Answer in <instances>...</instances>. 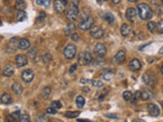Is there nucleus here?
I'll use <instances>...</instances> for the list:
<instances>
[{
	"label": "nucleus",
	"instance_id": "nucleus-4",
	"mask_svg": "<svg viewBox=\"0 0 163 122\" xmlns=\"http://www.w3.org/2000/svg\"><path fill=\"white\" fill-rule=\"evenodd\" d=\"M63 55L67 59H73L75 58V56L77 55V47L73 44H69L63 50Z\"/></svg>",
	"mask_w": 163,
	"mask_h": 122
},
{
	"label": "nucleus",
	"instance_id": "nucleus-19",
	"mask_svg": "<svg viewBox=\"0 0 163 122\" xmlns=\"http://www.w3.org/2000/svg\"><path fill=\"white\" fill-rule=\"evenodd\" d=\"M103 19H104L105 21H107V23H110V25L114 23V21H115L114 15H113L111 12H105L104 14H103Z\"/></svg>",
	"mask_w": 163,
	"mask_h": 122
},
{
	"label": "nucleus",
	"instance_id": "nucleus-22",
	"mask_svg": "<svg viewBox=\"0 0 163 122\" xmlns=\"http://www.w3.org/2000/svg\"><path fill=\"white\" fill-rule=\"evenodd\" d=\"M75 25L73 23H69L68 25L65 27V29H64V33H65V35H71V34H73L75 33Z\"/></svg>",
	"mask_w": 163,
	"mask_h": 122
},
{
	"label": "nucleus",
	"instance_id": "nucleus-49",
	"mask_svg": "<svg viewBox=\"0 0 163 122\" xmlns=\"http://www.w3.org/2000/svg\"><path fill=\"white\" fill-rule=\"evenodd\" d=\"M83 91L86 92V93H90V89H89V88H87V87H84V88H83Z\"/></svg>",
	"mask_w": 163,
	"mask_h": 122
},
{
	"label": "nucleus",
	"instance_id": "nucleus-61",
	"mask_svg": "<svg viewBox=\"0 0 163 122\" xmlns=\"http://www.w3.org/2000/svg\"><path fill=\"white\" fill-rule=\"evenodd\" d=\"M0 25H1V21H0Z\"/></svg>",
	"mask_w": 163,
	"mask_h": 122
},
{
	"label": "nucleus",
	"instance_id": "nucleus-6",
	"mask_svg": "<svg viewBox=\"0 0 163 122\" xmlns=\"http://www.w3.org/2000/svg\"><path fill=\"white\" fill-rule=\"evenodd\" d=\"M106 52H107V50H106V47H105L104 44L97 43L96 45H95V47H94V53L96 54L98 57L103 58L105 55H106Z\"/></svg>",
	"mask_w": 163,
	"mask_h": 122
},
{
	"label": "nucleus",
	"instance_id": "nucleus-59",
	"mask_svg": "<svg viewBox=\"0 0 163 122\" xmlns=\"http://www.w3.org/2000/svg\"><path fill=\"white\" fill-rule=\"evenodd\" d=\"M162 4H163V0H162Z\"/></svg>",
	"mask_w": 163,
	"mask_h": 122
},
{
	"label": "nucleus",
	"instance_id": "nucleus-39",
	"mask_svg": "<svg viewBox=\"0 0 163 122\" xmlns=\"http://www.w3.org/2000/svg\"><path fill=\"white\" fill-rule=\"evenodd\" d=\"M90 83L95 88H102L103 87V83L101 81H91Z\"/></svg>",
	"mask_w": 163,
	"mask_h": 122
},
{
	"label": "nucleus",
	"instance_id": "nucleus-41",
	"mask_svg": "<svg viewBox=\"0 0 163 122\" xmlns=\"http://www.w3.org/2000/svg\"><path fill=\"white\" fill-rule=\"evenodd\" d=\"M46 112L48 114H56L57 113V110L56 109H54L53 107H48L46 109Z\"/></svg>",
	"mask_w": 163,
	"mask_h": 122
},
{
	"label": "nucleus",
	"instance_id": "nucleus-36",
	"mask_svg": "<svg viewBox=\"0 0 163 122\" xmlns=\"http://www.w3.org/2000/svg\"><path fill=\"white\" fill-rule=\"evenodd\" d=\"M19 122H31V119H30V116L28 114H21L19 115Z\"/></svg>",
	"mask_w": 163,
	"mask_h": 122
},
{
	"label": "nucleus",
	"instance_id": "nucleus-13",
	"mask_svg": "<svg viewBox=\"0 0 163 122\" xmlns=\"http://www.w3.org/2000/svg\"><path fill=\"white\" fill-rule=\"evenodd\" d=\"M15 65L11 64V63H7V64L4 66V68H3V75L9 77L15 73Z\"/></svg>",
	"mask_w": 163,
	"mask_h": 122
},
{
	"label": "nucleus",
	"instance_id": "nucleus-7",
	"mask_svg": "<svg viewBox=\"0 0 163 122\" xmlns=\"http://www.w3.org/2000/svg\"><path fill=\"white\" fill-rule=\"evenodd\" d=\"M90 33L94 39H101L104 36V31L98 26H93L90 29Z\"/></svg>",
	"mask_w": 163,
	"mask_h": 122
},
{
	"label": "nucleus",
	"instance_id": "nucleus-3",
	"mask_svg": "<svg viewBox=\"0 0 163 122\" xmlns=\"http://www.w3.org/2000/svg\"><path fill=\"white\" fill-rule=\"evenodd\" d=\"M79 65H89L90 63H92L93 61V57H92V54L89 53V52L85 51V52H82V53L79 54Z\"/></svg>",
	"mask_w": 163,
	"mask_h": 122
},
{
	"label": "nucleus",
	"instance_id": "nucleus-18",
	"mask_svg": "<svg viewBox=\"0 0 163 122\" xmlns=\"http://www.w3.org/2000/svg\"><path fill=\"white\" fill-rule=\"evenodd\" d=\"M17 38H11L8 42V52H15L17 50Z\"/></svg>",
	"mask_w": 163,
	"mask_h": 122
},
{
	"label": "nucleus",
	"instance_id": "nucleus-10",
	"mask_svg": "<svg viewBox=\"0 0 163 122\" xmlns=\"http://www.w3.org/2000/svg\"><path fill=\"white\" fill-rule=\"evenodd\" d=\"M34 77H35V74L32 69H26L21 72V79L25 83H31L34 79Z\"/></svg>",
	"mask_w": 163,
	"mask_h": 122
},
{
	"label": "nucleus",
	"instance_id": "nucleus-53",
	"mask_svg": "<svg viewBox=\"0 0 163 122\" xmlns=\"http://www.w3.org/2000/svg\"><path fill=\"white\" fill-rule=\"evenodd\" d=\"M159 53H160V54H163V47L160 48V50H159Z\"/></svg>",
	"mask_w": 163,
	"mask_h": 122
},
{
	"label": "nucleus",
	"instance_id": "nucleus-60",
	"mask_svg": "<svg viewBox=\"0 0 163 122\" xmlns=\"http://www.w3.org/2000/svg\"><path fill=\"white\" fill-rule=\"evenodd\" d=\"M5 1H8V0H5Z\"/></svg>",
	"mask_w": 163,
	"mask_h": 122
},
{
	"label": "nucleus",
	"instance_id": "nucleus-31",
	"mask_svg": "<svg viewBox=\"0 0 163 122\" xmlns=\"http://www.w3.org/2000/svg\"><path fill=\"white\" fill-rule=\"evenodd\" d=\"M27 17V13H26L25 10H21L17 12V21H23Z\"/></svg>",
	"mask_w": 163,
	"mask_h": 122
},
{
	"label": "nucleus",
	"instance_id": "nucleus-25",
	"mask_svg": "<svg viewBox=\"0 0 163 122\" xmlns=\"http://www.w3.org/2000/svg\"><path fill=\"white\" fill-rule=\"evenodd\" d=\"M26 7H27V4H26L25 0H17V1H15V8L19 11L25 10Z\"/></svg>",
	"mask_w": 163,
	"mask_h": 122
},
{
	"label": "nucleus",
	"instance_id": "nucleus-48",
	"mask_svg": "<svg viewBox=\"0 0 163 122\" xmlns=\"http://www.w3.org/2000/svg\"><path fill=\"white\" fill-rule=\"evenodd\" d=\"M79 81H81V83H91V81H88V79H82Z\"/></svg>",
	"mask_w": 163,
	"mask_h": 122
},
{
	"label": "nucleus",
	"instance_id": "nucleus-20",
	"mask_svg": "<svg viewBox=\"0 0 163 122\" xmlns=\"http://www.w3.org/2000/svg\"><path fill=\"white\" fill-rule=\"evenodd\" d=\"M0 100H1V102H2L3 104H11L12 103V98H11V96L7 93L2 94L1 97H0Z\"/></svg>",
	"mask_w": 163,
	"mask_h": 122
},
{
	"label": "nucleus",
	"instance_id": "nucleus-50",
	"mask_svg": "<svg viewBox=\"0 0 163 122\" xmlns=\"http://www.w3.org/2000/svg\"><path fill=\"white\" fill-rule=\"evenodd\" d=\"M77 122H91L90 120H85V119H77Z\"/></svg>",
	"mask_w": 163,
	"mask_h": 122
},
{
	"label": "nucleus",
	"instance_id": "nucleus-12",
	"mask_svg": "<svg viewBox=\"0 0 163 122\" xmlns=\"http://www.w3.org/2000/svg\"><path fill=\"white\" fill-rule=\"evenodd\" d=\"M15 64L17 67H23L28 64V57L23 54H19L15 57Z\"/></svg>",
	"mask_w": 163,
	"mask_h": 122
},
{
	"label": "nucleus",
	"instance_id": "nucleus-44",
	"mask_svg": "<svg viewBox=\"0 0 163 122\" xmlns=\"http://www.w3.org/2000/svg\"><path fill=\"white\" fill-rule=\"evenodd\" d=\"M105 117L111 118V119H117L118 115H116V114H105Z\"/></svg>",
	"mask_w": 163,
	"mask_h": 122
},
{
	"label": "nucleus",
	"instance_id": "nucleus-45",
	"mask_svg": "<svg viewBox=\"0 0 163 122\" xmlns=\"http://www.w3.org/2000/svg\"><path fill=\"white\" fill-rule=\"evenodd\" d=\"M45 17H46V14H45V12H43V11H42V12L40 13V15H39V17H38V19H37V21H42L43 19H45Z\"/></svg>",
	"mask_w": 163,
	"mask_h": 122
},
{
	"label": "nucleus",
	"instance_id": "nucleus-26",
	"mask_svg": "<svg viewBox=\"0 0 163 122\" xmlns=\"http://www.w3.org/2000/svg\"><path fill=\"white\" fill-rule=\"evenodd\" d=\"M75 103H77V106L79 109H82V108L85 106V103H86V100L83 96H77V99H75Z\"/></svg>",
	"mask_w": 163,
	"mask_h": 122
},
{
	"label": "nucleus",
	"instance_id": "nucleus-21",
	"mask_svg": "<svg viewBox=\"0 0 163 122\" xmlns=\"http://www.w3.org/2000/svg\"><path fill=\"white\" fill-rule=\"evenodd\" d=\"M152 97V92L150 90H144V91L141 92V99L144 100V101H148Z\"/></svg>",
	"mask_w": 163,
	"mask_h": 122
},
{
	"label": "nucleus",
	"instance_id": "nucleus-16",
	"mask_svg": "<svg viewBox=\"0 0 163 122\" xmlns=\"http://www.w3.org/2000/svg\"><path fill=\"white\" fill-rule=\"evenodd\" d=\"M30 47H31V43H30V41L28 39L23 38V39L19 40V43H17V48H19V49L27 50V49H29Z\"/></svg>",
	"mask_w": 163,
	"mask_h": 122
},
{
	"label": "nucleus",
	"instance_id": "nucleus-11",
	"mask_svg": "<svg viewBox=\"0 0 163 122\" xmlns=\"http://www.w3.org/2000/svg\"><path fill=\"white\" fill-rule=\"evenodd\" d=\"M137 15H138V12L135 8L133 7H130V8L126 9V17L128 21H130L131 23H135L137 19Z\"/></svg>",
	"mask_w": 163,
	"mask_h": 122
},
{
	"label": "nucleus",
	"instance_id": "nucleus-55",
	"mask_svg": "<svg viewBox=\"0 0 163 122\" xmlns=\"http://www.w3.org/2000/svg\"><path fill=\"white\" fill-rule=\"evenodd\" d=\"M135 122H145V121H143V120H141V119H139V120H136Z\"/></svg>",
	"mask_w": 163,
	"mask_h": 122
},
{
	"label": "nucleus",
	"instance_id": "nucleus-38",
	"mask_svg": "<svg viewBox=\"0 0 163 122\" xmlns=\"http://www.w3.org/2000/svg\"><path fill=\"white\" fill-rule=\"evenodd\" d=\"M50 107H53L54 109H60L61 107H62V105H61V103L59 101H53L51 102V106Z\"/></svg>",
	"mask_w": 163,
	"mask_h": 122
},
{
	"label": "nucleus",
	"instance_id": "nucleus-24",
	"mask_svg": "<svg viewBox=\"0 0 163 122\" xmlns=\"http://www.w3.org/2000/svg\"><path fill=\"white\" fill-rule=\"evenodd\" d=\"M143 81H144L146 85H153V83H154V77L151 74H149V73H144V74H143Z\"/></svg>",
	"mask_w": 163,
	"mask_h": 122
},
{
	"label": "nucleus",
	"instance_id": "nucleus-58",
	"mask_svg": "<svg viewBox=\"0 0 163 122\" xmlns=\"http://www.w3.org/2000/svg\"><path fill=\"white\" fill-rule=\"evenodd\" d=\"M162 107H163V102H162Z\"/></svg>",
	"mask_w": 163,
	"mask_h": 122
},
{
	"label": "nucleus",
	"instance_id": "nucleus-51",
	"mask_svg": "<svg viewBox=\"0 0 163 122\" xmlns=\"http://www.w3.org/2000/svg\"><path fill=\"white\" fill-rule=\"evenodd\" d=\"M112 1L113 4H118L119 2H120V0H111Z\"/></svg>",
	"mask_w": 163,
	"mask_h": 122
},
{
	"label": "nucleus",
	"instance_id": "nucleus-29",
	"mask_svg": "<svg viewBox=\"0 0 163 122\" xmlns=\"http://www.w3.org/2000/svg\"><path fill=\"white\" fill-rule=\"evenodd\" d=\"M41 95H42V97L44 98V99H47V98L50 97L51 95V89L49 87H44L42 90V93H41Z\"/></svg>",
	"mask_w": 163,
	"mask_h": 122
},
{
	"label": "nucleus",
	"instance_id": "nucleus-23",
	"mask_svg": "<svg viewBox=\"0 0 163 122\" xmlns=\"http://www.w3.org/2000/svg\"><path fill=\"white\" fill-rule=\"evenodd\" d=\"M11 89H12L13 93L17 94V95H21L23 93V85L19 83H15L12 85V87H11Z\"/></svg>",
	"mask_w": 163,
	"mask_h": 122
},
{
	"label": "nucleus",
	"instance_id": "nucleus-28",
	"mask_svg": "<svg viewBox=\"0 0 163 122\" xmlns=\"http://www.w3.org/2000/svg\"><path fill=\"white\" fill-rule=\"evenodd\" d=\"M81 112L79 111H67L65 112V117L69 118V119H73V118H77Z\"/></svg>",
	"mask_w": 163,
	"mask_h": 122
},
{
	"label": "nucleus",
	"instance_id": "nucleus-35",
	"mask_svg": "<svg viewBox=\"0 0 163 122\" xmlns=\"http://www.w3.org/2000/svg\"><path fill=\"white\" fill-rule=\"evenodd\" d=\"M140 98H141V92L137 91L135 94H133V99H132V101H131V102H132L133 104H136Z\"/></svg>",
	"mask_w": 163,
	"mask_h": 122
},
{
	"label": "nucleus",
	"instance_id": "nucleus-14",
	"mask_svg": "<svg viewBox=\"0 0 163 122\" xmlns=\"http://www.w3.org/2000/svg\"><path fill=\"white\" fill-rule=\"evenodd\" d=\"M126 52L124 51V50H120V51H118L116 53V55L114 56V58H113V61H114L115 63H122L126 60Z\"/></svg>",
	"mask_w": 163,
	"mask_h": 122
},
{
	"label": "nucleus",
	"instance_id": "nucleus-9",
	"mask_svg": "<svg viewBox=\"0 0 163 122\" xmlns=\"http://www.w3.org/2000/svg\"><path fill=\"white\" fill-rule=\"evenodd\" d=\"M53 6L56 12L58 13H62L64 12L65 7H66V2L64 0H55L54 3H53Z\"/></svg>",
	"mask_w": 163,
	"mask_h": 122
},
{
	"label": "nucleus",
	"instance_id": "nucleus-47",
	"mask_svg": "<svg viewBox=\"0 0 163 122\" xmlns=\"http://www.w3.org/2000/svg\"><path fill=\"white\" fill-rule=\"evenodd\" d=\"M11 115H12L13 117H17V116H19V110H17V111L13 112V113L11 114Z\"/></svg>",
	"mask_w": 163,
	"mask_h": 122
},
{
	"label": "nucleus",
	"instance_id": "nucleus-30",
	"mask_svg": "<svg viewBox=\"0 0 163 122\" xmlns=\"http://www.w3.org/2000/svg\"><path fill=\"white\" fill-rule=\"evenodd\" d=\"M36 3L40 6L43 7H49L51 4V0H36Z\"/></svg>",
	"mask_w": 163,
	"mask_h": 122
},
{
	"label": "nucleus",
	"instance_id": "nucleus-62",
	"mask_svg": "<svg viewBox=\"0 0 163 122\" xmlns=\"http://www.w3.org/2000/svg\"><path fill=\"white\" fill-rule=\"evenodd\" d=\"M64 1H66V0H64Z\"/></svg>",
	"mask_w": 163,
	"mask_h": 122
},
{
	"label": "nucleus",
	"instance_id": "nucleus-40",
	"mask_svg": "<svg viewBox=\"0 0 163 122\" xmlns=\"http://www.w3.org/2000/svg\"><path fill=\"white\" fill-rule=\"evenodd\" d=\"M157 29H158V31L160 32L161 34H163V19H161V21L158 23V25H157Z\"/></svg>",
	"mask_w": 163,
	"mask_h": 122
},
{
	"label": "nucleus",
	"instance_id": "nucleus-5",
	"mask_svg": "<svg viewBox=\"0 0 163 122\" xmlns=\"http://www.w3.org/2000/svg\"><path fill=\"white\" fill-rule=\"evenodd\" d=\"M93 26H94V19H93L92 17H89L88 19L79 21V29L82 30V31H88V30H90Z\"/></svg>",
	"mask_w": 163,
	"mask_h": 122
},
{
	"label": "nucleus",
	"instance_id": "nucleus-8",
	"mask_svg": "<svg viewBox=\"0 0 163 122\" xmlns=\"http://www.w3.org/2000/svg\"><path fill=\"white\" fill-rule=\"evenodd\" d=\"M120 33L124 38H131L134 36V30H133V28L130 27L128 25L124 23L120 28Z\"/></svg>",
	"mask_w": 163,
	"mask_h": 122
},
{
	"label": "nucleus",
	"instance_id": "nucleus-37",
	"mask_svg": "<svg viewBox=\"0 0 163 122\" xmlns=\"http://www.w3.org/2000/svg\"><path fill=\"white\" fill-rule=\"evenodd\" d=\"M124 99L126 100V101H132L133 99V93L130 91H126L124 93Z\"/></svg>",
	"mask_w": 163,
	"mask_h": 122
},
{
	"label": "nucleus",
	"instance_id": "nucleus-32",
	"mask_svg": "<svg viewBox=\"0 0 163 122\" xmlns=\"http://www.w3.org/2000/svg\"><path fill=\"white\" fill-rule=\"evenodd\" d=\"M147 29H148V31L150 32V33H155V31H156V29H157L156 23H154V21H149L148 25H147Z\"/></svg>",
	"mask_w": 163,
	"mask_h": 122
},
{
	"label": "nucleus",
	"instance_id": "nucleus-57",
	"mask_svg": "<svg viewBox=\"0 0 163 122\" xmlns=\"http://www.w3.org/2000/svg\"><path fill=\"white\" fill-rule=\"evenodd\" d=\"M161 72H162V74H163V65L161 66Z\"/></svg>",
	"mask_w": 163,
	"mask_h": 122
},
{
	"label": "nucleus",
	"instance_id": "nucleus-1",
	"mask_svg": "<svg viewBox=\"0 0 163 122\" xmlns=\"http://www.w3.org/2000/svg\"><path fill=\"white\" fill-rule=\"evenodd\" d=\"M138 13L141 19L146 21V19H151V17H152V14H153V10L148 4H146V3H141L138 6Z\"/></svg>",
	"mask_w": 163,
	"mask_h": 122
},
{
	"label": "nucleus",
	"instance_id": "nucleus-46",
	"mask_svg": "<svg viewBox=\"0 0 163 122\" xmlns=\"http://www.w3.org/2000/svg\"><path fill=\"white\" fill-rule=\"evenodd\" d=\"M77 69V64H73L70 66V69H69V72H73V71Z\"/></svg>",
	"mask_w": 163,
	"mask_h": 122
},
{
	"label": "nucleus",
	"instance_id": "nucleus-17",
	"mask_svg": "<svg viewBox=\"0 0 163 122\" xmlns=\"http://www.w3.org/2000/svg\"><path fill=\"white\" fill-rule=\"evenodd\" d=\"M141 67H142V63H141V61L139 59H133L131 60V62H130V68L131 70L133 71H138L141 69Z\"/></svg>",
	"mask_w": 163,
	"mask_h": 122
},
{
	"label": "nucleus",
	"instance_id": "nucleus-2",
	"mask_svg": "<svg viewBox=\"0 0 163 122\" xmlns=\"http://www.w3.org/2000/svg\"><path fill=\"white\" fill-rule=\"evenodd\" d=\"M79 13V7H77V5L71 3V4L68 6V8H67V10H66L67 19H68L70 23H73V21L77 19Z\"/></svg>",
	"mask_w": 163,
	"mask_h": 122
},
{
	"label": "nucleus",
	"instance_id": "nucleus-34",
	"mask_svg": "<svg viewBox=\"0 0 163 122\" xmlns=\"http://www.w3.org/2000/svg\"><path fill=\"white\" fill-rule=\"evenodd\" d=\"M42 60L44 63H49L52 60V56H51L50 53H45L44 55L42 56Z\"/></svg>",
	"mask_w": 163,
	"mask_h": 122
},
{
	"label": "nucleus",
	"instance_id": "nucleus-42",
	"mask_svg": "<svg viewBox=\"0 0 163 122\" xmlns=\"http://www.w3.org/2000/svg\"><path fill=\"white\" fill-rule=\"evenodd\" d=\"M70 39L73 40V41H79V34H77V33H73V34H71L70 35Z\"/></svg>",
	"mask_w": 163,
	"mask_h": 122
},
{
	"label": "nucleus",
	"instance_id": "nucleus-54",
	"mask_svg": "<svg viewBox=\"0 0 163 122\" xmlns=\"http://www.w3.org/2000/svg\"><path fill=\"white\" fill-rule=\"evenodd\" d=\"M97 1H98V2H104V1H107V0H97Z\"/></svg>",
	"mask_w": 163,
	"mask_h": 122
},
{
	"label": "nucleus",
	"instance_id": "nucleus-15",
	"mask_svg": "<svg viewBox=\"0 0 163 122\" xmlns=\"http://www.w3.org/2000/svg\"><path fill=\"white\" fill-rule=\"evenodd\" d=\"M148 112L151 116L153 117H156L160 114V110H159V107L155 104H149L148 105Z\"/></svg>",
	"mask_w": 163,
	"mask_h": 122
},
{
	"label": "nucleus",
	"instance_id": "nucleus-27",
	"mask_svg": "<svg viewBox=\"0 0 163 122\" xmlns=\"http://www.w3.org/2000/svg\"><path fill=\"white\" fill-rule=\"evenodd\" d=\"M113 73H114L113 70H111V69H106V71H105L102 75L103 79H104V81H111V79H112V77H113Z\"/></svg>",
	"mask_w": 163,
	"mask_h": 122
},
{
	"label": "nucleus",
	"instance_id": "nucleus-56",
	"mask_svg": "<svg viewBox=\"0 0 163 122\" xmlns=\"http://www.w3.org/2000/svg\"><path fill=\"white\" fill-rule=\"evenodd\" d=\"M128 1H131V2H137L138 0H128Z\"/></svg>",
	"mask_w": 163,
	"mask_h": 122
},
{
	"label": "nucleus",
	"instance_id": "nucleus-33",
	"mask_svg": "<svg viewBox=\"0 0 163 122\" xmlns=\"http://www.w3.org/2000/svg\"><path fill=\"white\" fill-rule=\"evenodd\" d=\"M37 53H38V50L36 49V48H33V49H31L28 52V55H29V57L31 58L32 60H35L36 56H37Z\"/></svg>",
	"mask_w": 163,
	"mask_h": 122
},
{
	"label": "nucleus",
	"instance_id": "nucleus-52",
	"mask_svg": "<svg viewBox=\"0 0 163 122\" xmlns=\"http://www.w3.org/2000/svg\"><path fill=\"white\" fill-rule=\"evenodd\" d=\"M73 4H75V5H77V4H79V0H73Z\"/></svg>",
	"mask_w": 163,
	"mask_h": 122
},
{
	"label": "nucleus",
	"instance_id": "nucleus-43",
	"mask_svg": "<svg viewBox=\"0 0 163 122\" xmlns=\"http://www.w3.org/2000/svg\"><path fill=\"white\" fill-rule=\"evenodd\" d=\"M6 122H17V118L13 117L12 115H9L6 117Z\"/></svg>",
	"mask_w": 163,
	"mask_h": 122
}]
</instances>
